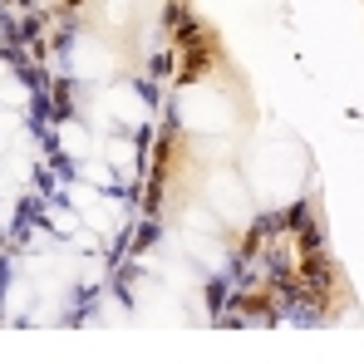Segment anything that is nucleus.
<instances>
[{"label": "nucleus", "instance_id": "obj_1", "mask_svg": "<svg viewBox=\"0 0 364 364\" xmlns=\"http://www.w3.org/2000/svg\"><path fill=\"white\" fill-rule=\"evenodd\" d=\"M109 109H114V114H119V119H138V99H133V94H128V89H114V99H109Z\"/></svg>", "mask_w": 364, "mask_h": 364}, {"label": "nucleus", "instance_id": "obj_2", "mask_svg": "<svg viewBox=\"0 0 364 364\" xmlns=\"http://www.w3.org/2000/svg\"><path fill=\"white\" fill-rule=\"evenodd\" d=\"M50 222H55L60 232H79V222H74V212H69V207H55V212H50Z\"/></svg>", "mask_w": 364, "mask_h": 364}, {"label": "nucleus", "instance_id": "obj_3", "mask_svg": "<svg viewBox=\"0 0 364 364\" xmlns=\"http://www.w3.org/2000/svg\"><path fill=\"white\" fill-rule=\"evenodd\" d=\"M109 158H114L119 168H128V163H133V143H109Z\"/></svg>", "mask_w": 364, "mask_h": 364}]
</instances>
